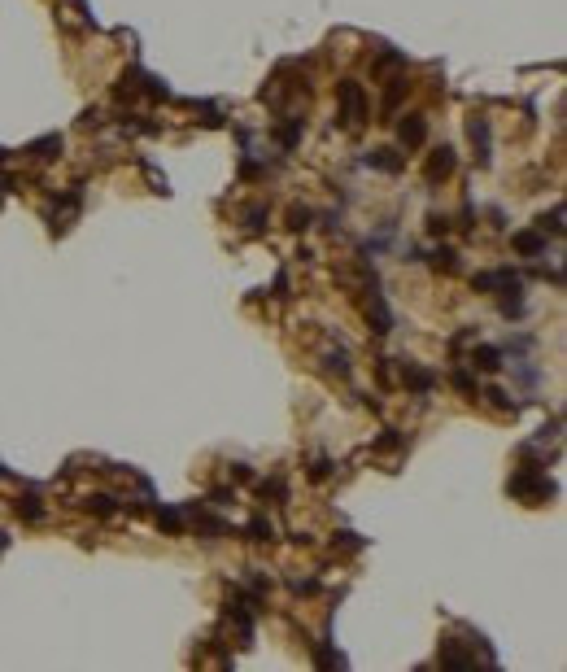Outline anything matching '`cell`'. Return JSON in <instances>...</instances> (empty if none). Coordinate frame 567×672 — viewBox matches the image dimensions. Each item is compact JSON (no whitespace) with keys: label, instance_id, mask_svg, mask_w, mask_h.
<instances>
[{"label":"cell","instance_id":"cell-15","mask_svg":"<svg viewBox=\"0 0 567 672\" xmlns=\"http://www.w3.org/2000/svg\"><path fill=\"white\" fill-rule=\"evenodd\" d=\"M310 223H315V210H310V205H293V210H288V227H293V231H305Z\"/></svg>","mask_w":567,"mask_h":672},{"label":"cell","instance_id":"cell-7","mask_svg":"<svg viewBox=\"0 0 567 672\" xmlns=\"http://www.w3.org/2000/svg\"><path fill=\"white\" fill-rule=\"evenodd\" d=\"M397 136H402V144H406V149H415V144H423V136H428V122H423L419 114H410V118H402Z\"/></svg>","mask_w":567,"mask_h":672},{"label":"cell","instance_id":"cell-13","mask_svg":"<svg viewBox=\"0 0 567 672\" xmlns=\"http://www.w3.org/2000/svg\"><path fill=\"white\" fill-rule=\"evenodd\" d=\"M432 267H436V271H445V275H450V271H458V253H454L450 245H441V249L432 253Z\"/></svg>","mask_w":567,"mask_h":672},{"label":"cell","instance_id":"cell-34","mask_svg":"<svg viewBox=\"0 0 567 672\" xmlns=\"http://www.w3.org/2000/svg\"><path fill=\"white\" fill-rule=\"evenodd\" d=\"M0 476H5V468H0Z\"/></svg>","mask_w":567,"mask_h":672},{"label":"cell","instance_id":"cell-3","mask_svg":"<svg viewBox=\"0 0 567 672\" xmlns=\"http://www.w3.org/2000/svg\"><path fill=\"white\" fill-rule=\"evenodd\" d=\"M363 166H371V170H384V175H397L402 166H406V158L397 149H371L367 158H363Z\"/></svg>","mask_w":567,"mask_h":672},{"label":"cell","instance_id":"cell-8","mask_svg":"<svg viewBox=\"0 0 567 672\" xmlns=\"http://www.w3.org/2000/svg\"><path fill=\"white\" fill-rule=\"evenodd\" d=\"M515 253H524V257H532V253H546V231H515Z\"/></svg>","mask_w":567,"mask_h":672},{"label":"cell","instance_id":"cell-16","mask_svg":"<svg viewBox=\"0 0 567 672\" xmlns=\"http://www.w3.org/2000/svg\"><path fill=\"white\" fill-rule=\"evenodd\" d=\"M245 533H249V541H271V537H275V524L257 515V520H249V528H245Z\"/></svg>","mask_w":567,"mask_h":672},{"label":"cell","instance_id":"cell-21","mask_svg":"<svg viewBox=\"0 0 567 672\" xmlns=\"http://www.w3.org/2000/svg\"><path fill=\"white\" fill-rule=\"evenodd\" d=\"M18 515H27V520H40V515H44L40 498H35V494H22V498H18Z\"/></svg>","mask_w":567,"mask_h":672},{"label":"cell","instance_id":"cell-27","mask_svg":"<svg viewBox=\"0 0 567 672\" xmlns=\"http://www.w3.org/2000/svg\"><path fill=\"white\" fill-rule=\"evenodd\" d=\"M428 231H432V236H445V231H450V219H445V214H428Z\"/></svg>","mask_w":567,"mask_h":672},{"label":"cell","instance_id":"cell-9","mask_svg":"<svg viewBox=\"0 0 567 672\" xmlns=\"http://www.w3.org/2000/svg\"><path fill=\"white\" fill-rule=\"evenodd\" d=\"M367 323H371V332H375V336L393 332V315H389V306H384L380 297H371V306H367Z\"/></svg>","mask_w":567,"mask_h":672},{"label":"cell","instance_id":"cell-30","mask_svg":"<svg viewBox=\"0 0 567 672\" xmlns=\"http://www.w3.org/2000/svg\"><path fill=\"white\" fill-rule=\"evenodd\" d=\"M271 297H288V271H279V275H275V289H271Z\"/></svg>","mask_w":567,"mask_h":672},{"label":"cell","instance_id":"cell-2","mask_svg":"<svg viewBox=\"0 0 567 672\" xmlns=\"http://www.w3.org/2000/svg\"><path fill=\"white\" fill-rule=\"evenodd\" d=\"M510 494L515 498H550L554 494V485L541 476L537 468H524V472H515L510 476Z\"/></svg>","mask_w":567,"mask_h":672},{"label":"cell","instance_id":"cell-4","mask_svg":"<svg viewBox=\"0 0 567 672\" xmlns=\"http://www.w3.org/2000/svg\"><path fill=\"white\" fill-rule=\"evenodd\" d=\"M402 384H406L410 393H432V389H436V376H432L428 367L406 363V367H402Z\"/></svg>","mask_w":567,"mask_h":672},{"label":"cell","instance_id":"cell-1","mask_svg":"<svg viewBox=\"0 0 567 672\" xmlns=\"http://www.w3.org/2000/svg\"><path fill=\"white\" fill-rule=\"evenodd\" d=\"M337 100H341V122H345V127H358V122H363V114H367V100H363V83L345 79V83L337 88Z\"/></svg>","mask_w":567,"mask_h":672},{"label":"cell","instance_id":"cell-18","mask_svg":"<svg viewBox=\"0 0 567 672\" xmlns=\"http://www.w3.org/2000/svg\"><path fill=\"white\" fill-rule=\"evenodd\" d=\"M301 132H305V127H301V118H293V122H284V127H279V144H284V149H293V144L301 140Z\"/></svg>","mask_w":567,"mask_h":672},{"label":"cell","instance_id":"cell-31","mask_svg":"<svg viewBox=\"0 0 567 672\" xmlns=\"http://www.w3.org/2000/svg\"><path fill=\"white\" fill-rule=\"evenodd\" d=\"M327 472H332V463H327V458H315V468H310V476H315V480H323Z\"/></svg>","mask_w":567,"mask_h":672},{"label":"cell","instance_id":"cell-23","mask_svg":"<svg viewBox=\"0 0 567 672\" xmlns=\"http://www.w3.org/2000/svg\"><path fill=\"white\" fill-rule=\"evenodd\" d=\"M402 446V432L397 428H384V436H375V450L380 454H389V450H397Z\"/></svg>","mask_w":567,"mask_h":672},{"label":"cell","instance_id":"cell-12","mask_svg":"<svg viewBox=\"0 0 567 672\" xmlns=\"http://www.w3.org/2000/svg\"><path fill=\"white\" fill-rule=\"evenodd\" d=\"M472 144L480 149V166H489V122L472 118Z\"/></svg>","mask_w":567,"mask_h":672},{"label":"cell","instance_id":"cell-19","mask_svg":"<svg viewBox=\"0 0 567 672\" xmlns=\"http://www.w3.org/2000/svg\"><path fill=\"white\" fill-rule=\"evenodd\" d=\"M245 227L257 236V231L267 227V205H249V210H245Z\"/></svg>","mask_w":567,"mask_h":672},{"label":"cell","instance_id":"cell-6","mask_svg":"<svg viewBox=\"0 0 567 672\" xmlns=\"http://www.w3.org/2000/svg\"><path fill=\"white\" fill-rule=\"evenodd\" d=\"M423 175H428V184H436V179H450V175H454V149H450V144H441V149H436Z\"/></svg>","mask_w":567,"mask_h":672},{"label":"cell","instance_id":"cell-32","mask_svg":"<svg viewBox=\"0 0 567 672\" xmlns=\"http://www.w3.org/2000/svg\"><path fill=\"white\" fill-rule=\"evenodd\" d=\"M315 589H319V581H310V577H305V581H293V593H315Z\"/></svg>","mask_w":567,"mask_h":672},{"label":"cell","instance_id":"cell-5","mask_svg":"<svg viewBox=\"0 0 567 672\" xmlns=\"http://www.w3.org/2000/svg\"><path fill=\"white\" fill-rule=\"evenodd\" d=\"M79 201H83V184H74V188L57 201V210H53V231H66V227H70L66 219H70L74 210H79Z\"/></svg>","mask_w":567,"mask_h":672},{"label":"cell","instance_id":"cell-17","mask_svg":"<svg viewBox=\"0 0 567 672\" xmlns=\"http://www.w3.org/2000/svg\"><path fill=\"white\" fill-rule=\"evenodd\" d=\"M31 153H35V158H57V153H62V136H44V140H35Z\"/></svg>","mask_w":567,"mask_h":672},{"label":"cell","instance_id":"cell-10","mask_svg":"<svg viewBox=\"0 0 567 672\" xmlns=\"http://www.w3.org/2000/svg\"><path fill=\"white\" fill-rule=\"evenodd\" d=\"M441 664H450V668H476V655L458 651V642H441Z\"/></svg>","mask_w":567,"mask_h":672},{"label":"cell","instance_id":"cell-28","mask_svg":"<svg viewBox=\"0 0 567 672\" xmlns=\"http://www.w3.org/2000/svg\"><path fill=\"white\" fill-rule=\"evenodd\" d=\"M88 506H92L96 515H114V498H105V494H96V498H92Z\"/></svg>","mask_w":567,"mask_h":672},{"label":"cell","instance_id":"cell-33","mask_svg":"<svg viewBox=\"0 0 567 672\" xmlns=\"http://www.w3.org/2000/svg\"><path fill=\"white\" fill-rule=\"evenodd\" d=\"M210 498H214V502L223 506V502H231V498H236V494H231V489H214V494H210Z\"/></svg>","mask_w":567,"mask_h":672},{"label":"cell","instance_id":"cell-29","mask_svg":"<svg viewBox=\"0 0 567 672\" xmlns=\"http://www.w3.org/2000/svg\"><path fill=\"white\" fill-rule=\"evenodd\" d=\"M257 494H262V498H267V494H271V498H284V485H279V480H262V485H257Z\"/></svg>","mask_w":567,"mask_h":672},{"label":"cell","instance_id":"cell-14","mask_svg":"<svg viewBox=\"0 0 567 672\" xmlns=\"http://www.w3.org/2000/svg\"><path fill=\"white\" fill-rule=\"evenodd\" d=\"M197 533H205V537H223V533H227V520H218V515H197Z\"/></svg>","mask_w":567,"mask_h":672},{"label":"cell","instance_id":"cell-25","mask_svg":"<svg viewBox=\"0 0 567 672\" xmlns=\"http://www.w3.org/2000/svg\"><path fill=\"white\" fill-rule=\"evenodd\" d=\"M454 389H458V393H476V380H472L467 367H454Z\"/></svg>","mask_w":567,"mask_h":672},{"label":"cell","instance_id":"cell-22","mask_svg":"<svg viewBox=\"0 0 567 672\" xmlns=\"http://www.w3.org/2000/svg\"><path fill=\"white\" fill-rule=\"evenodd\" d=\"M158 524L166 533H184V511H158Z\"/></svg>","mask_w":567,"mask_h":672},{"label":"cell","instance_id":"cell-26","mask_svg":"<svg viewBox=\"0 0 567 672\" xmlns=\"http://www.w3.org/2000/svg\"><path fill=\"white\" fill-rule=\"evenodd\" d=\"M327 371H337V376H349V354H345V349L327 354Z\"/></svg>","mask_w":567,"mask_h":672},{"label":"cell","instance_id":"cell-20","mask_svg":"<svg viewBox=\"0 0 567 672\" xmlns=\"http://www.w3.org/2000/svg\"><path fill=\"white\" fill-rule=\"evenodd\" d=\"M541 231H546V236H559L563 231V205H554L550 214H541Z\"/></svg>","mask_w":567,"mask_h":672},{"label":"cell","instance_id":"cell-11","mask_svg":"<svg viewBox=\"0 0 567 672\" xmlns=\"http://www.w3.org/2000/svg\"><path fill=\"white\" fill-rule=\"evenodd\" d=\"M472 363H476L480 371H498V367H502V349H493V345H480V349L472 354Z\"/></svg>","mask_w":567,"mask_h":672},{"label":"cell","instance_id":"cell-24","mask_svg":"<svg viewBox=\"0 0 567 672\" xmlns=\"http://www.w3.org/2000/svg\"><path fill=\"white\" fill-rule=\"evenodd\" d=\"M489 398H493V406H498V410H510V415L520 410V402H510V393H506V389H498V384L489 389Z\"/></svg>","mask_w":567,"mask_h":672}]
</instances>
